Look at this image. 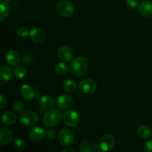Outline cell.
<instances>
[{
  "label": "cell",
  "mask_w": 152,
  "mask_h": 152,
  "mask_svg": "<svg viewBox=\"0 0 152 152\" xmlns=\"http://www.w3.org/2000/svg\"><path fill=\"white\" fill-rule=\"evenodd\" d=\"M88 67V62L87 59L83 56H79L71 61L70 70L74 76L82 77L87 73Z\"/></svg>",
  "instance_id": "1"
},
{
  "label": "cell",
  "mask_w": 152,
  "mask_h": 152,
  "mask_svg": "<svg viewBox=\"0 0 152 152\" xmlns=\"http://www.w3.org/2000/svg\"><path fill=\"white\" fill-rule=\"evenodd\" d=\"M62 118V113L56 108H50L43 117V123L47 127H54L60 123Z\"/></svg>",
  "instance_id": "2"
},
{
  "label": "cell",
  "mask_w": 152,
  "mask_h": 152,
  "mask_svg": "<svg viewBox=\"0 0 152 152\" xmlns=\"http://www.w3.org/2000/svg\"><path fill=\"white\" fill-rule=\"evenodd\" d=\"M56 10L61 16L65 18L71 17L74 13V5L68 0H62L59 1L56 6Z\"/></svg>",
  "instance_id": "3"
},
{
  "label": "cell",
  "mask_w": 152,
  "mask_h": 152,
  "mask_svg": "<svg viewBox=\"0 0 152 152\" xmlns=\"http://www.w3.org/2000/svg\"><path fill=\"white\" fill-rule=\"evenodd\" d=\"M62 120L67 126L74 128L80 124V117L78 113L74 110H68L62 115Z\"/></svg>",
  "instance_id": "4"
},
{
  "label": "cell",
  "mask_w": 152,
  "mask_h": 152,
  "mask_svg": "<svg viewBox=\"0 0 152 152\" xmlns=\"http://www.w3.org/2000/svg\"><path fill=\"white\" fill-rule=\"evenodd\" d=\"M19 121L27 127H33L38 123L39 117L34 111H27L21 113V115L19 116Z\"/></svg>",
  "instance_id": "5"
},
{
  "label": "cell",
  "mask_w": 152,
  "mask_h": 152,
  "mask_svg": "<svg viewBox=\"0 0 152 152\" xmlns=\"http://www.w3.org/2000/svg\"><path fill=\"white\" fill-rule=\"evenodd\" d=\"M78 88L83 94H91L96 90V83L91 79L86 78L80 82Z\"/></svg>",
  "instance_id": "6"
},
{
  "label": "cell",
  "mask_w": 152,
  "mask_h": 152,
  "mask_svg": "<svg viewBox=\"0 0 152 152\" xmlns=\"http://www.w3.org/2000/svg\"><path fill=\"white\" fill-rule=\"evenodd\" d=\"M58 140L63 146H70L74 141V134L68 129H62L58 134Z\"/></svg>",
  "instance_id": "7"
},
{
  "label": "cell",
  "mask_w": 152,
  "mask_h": 152,
  "mask_svg": "<svg viewBox=\"0 0 152 152\" xmlns=\"http://www.w3.org/2000/svg\"><path fill=\"white\" fill-rule=\"evenodd\" d=\"M116 143L115 138L111 134H104L99 140V148L103 151H109L113 149Z\"/></svg>",
  "instance_id": "8"
},
{
  "label": "cell",
  "mask_w": 152,
  "mask_h": 152,
  "mask_svg": "<svg viewBox=\"0 0 152 152\" xmlns=\"http://www.w3.org/2000/svg\"><path fill=\"white\" fill-rule=\"evenodd\" d=\"M74 104V98L68 94H62L56 99V105L61 110H67Z\"/></svg>",
  "instance_id": "9"
},
{
  "label": "cell",
  "mask_w": 152,
  "mask_h": 152,
  "mask_svg": "<svg viewBox=\"0 0 152 152\" xmlns=\"http://www.w3.org/2000/svg\"><path fill=\"white\" fill-rule=\"evenodd\" d=\"M57 55L59 59L62 62H71V59H72L74 53H73V50L69 46L62 45L58 49Z\"/></svg>",
  "instance_id": "10"
},
{
  "label": "cell",
  "mask_w": 152,
  "mask_h": 152,
  "mask_svg": "<svg viewBox=\"0 0 152 152\" xmlns=\"http://www.w3.org/2000/svg\"><path fill=\"white\" fill-rule=\"evenodd\" d=\"M80 151L81 152H99L100 148L93 140H86L81 142L80 145Z\"/></svg>",
  "instance_id": "11"
},
{
  "label": "cell",
  "mask_w": 152,
  "mask_h": 152,
  "mask_svg": "<svg viewBox=\"0 0 152 152\" xmlns=\"http://www.w3.org/2000/svg\"><path fill=\"white\" fill-rule=\"evenodd\" d=\"M21 56L16 50H10L5 54V61L10 66H16L20 62Z\"/></svg>",
  "instance_id": "12"
},
{
  "label": "cell",
  "mask_w": 152,
  "mask_h": 152,
  "mask_svg": "<svg viewBox=\"0 0 152 152\" xmlns=\"http://www.w3.org/2000/svg\"><path fill=\"white\" fill-rule=\"evenodd\" d=\"M30 138L34 142H39L46 137V132L42 127H34L29 132Z\"/></svg>",
  "instance_id": "13"
},
{
  "label": "cell",
  "mask_w": 152,
  "mask_h": 152,
  "mask_svg": "<svg viewBox=\"0 0 152 152\" xmlns=\"http://www.w3.org/2000/svg\"><path fill=\"white\" fill-rule=\"evenodd\" d=\"M12 75H13V72L12 69L8 66L6 65H2L0 68V84L1 86L8 83L11 79Z\"/></svg>",
  "instance_id": "14"
},
{
  "label": "cell",
  "mask_w": 152,
  "mask_h": 152,
  "mask_svg": "<svg viewBox=\"0 0 152 152\" xmlns=\"http://www.w3.org/2000/svg\"><path fill=\"white\" fill-rule=\"evenodd\" d=\"M13 138V133L8 128L1 126L0 129V144L7 145L10 143Z\"/></svg>",
  "instance_id": "15"
},
{
  "label": "cell",
  "mask_w": 152,
  "mask_h": 152,
  "mask_svg": "<svg viewBox=\"0 0 152 152\" xmlns=\"http://www.w3.org/2000/svg\"><path fill=\"white\" fill-rule=\"evenodd\" d=\"M31 39L36 43H41L45 39V34L39 28H34L30 31Z\"/></svg>",
  "instance_id": "16"
},
{
  "label": "cell",
  "mask_w": 152,
  "mask_h": 152,
  "mask_svg": "<svg viewBox=\"0 0 152 152\" xmlns=\"http://www.w3.org/2000/svg\"><path fill=\"white\" fill-rule=\"evenodd\" d=\"M16 120H17V116H16V113L12 111H4L1 114V122L3 123V124L7 125V126L14 124Z\"/></svg>",
  "instance_id": "17"
},
{
  "label": "cell",
  "mask_w": 152,
  "mask_h": 152,
  "mask_svg": "<svg viewBox=\"0 0 152 152\" xmlns=\"http://www.w3.org/2000/svg\"><path fill=\"white\" fill-rule=\"evenodd\" d=\"M139 12L144 17H150L152 16V3L148 1H144L139 5Z\"/></svg>",
  "instance_id": "18"
},
{
  "label": "cell",
  "mask_w": 152,
  "mask_h": 152,
  "mask_svg": "<svg viewBox=\"0 0 152 152\" xmlns=\"http://www.w3.org/2000/svg\"><path fill=\"white\" fill-rule=\"evenodd\" d=\"M21 94L26 100H32L35 97V93L28 85L25 84L21 88Z\"/></svg>",
  "instance_id": "19"
},
{
  "label": "cell",
  "mask_w": 152,
  "mask_h": 152,
  "mask_svg": "<svg viewBox=\"0 0 152 152\" xmlns=\"http://www.w3.org/2000/svg\"><path fill=\"white\" fill-rule=\"evenodd\" d=\"M40 105L45 109H50L54 105V99L51 96L44 95L40 99Z\"/></svg>",
  "instance_id": "20"
},
{
  "label": "cell",
  "mask_w": 152,
  "mask_h": 152,
  "mask_svg": "<svg viewBox=\"0 0 152 152\" xmlns=\"http://www.w3.org/2000/svg\"><path fill=\"white\" fill-rule=\"evenodd\" d=\"M63 88L68 93H74L77 89V83L73 80L68 79L63 83Z\"/></svg>",
  "instance_id": "21"
},
{
  "label": "cell",
  "mask_w": 152,
  "mask_h": 152,
  "mask_svg": "<svg viewBox=\"0 0 152 152\" xmlns=\"http://www.w3.org/2000/svg\"><path fill=\"white\" fill-rule=\"evenodd\" d=\"M137 134L140 137L142 138V139L146 140L148 137H150L151 134V132L148 126L143 125V126H140L138 128Z\"/></svg>",
  "instance_id": "22"
},
{
  "label": "cell",
  "mask_w": 152,
  "mask_h": 152,
  "mask_svg": "<svg viewBox=\"0 0 152 152\" xmlns=\"http://www.w3.org/2000/svg\"><path fill=\"white\" fill-rule=\"evenodd\" d=\"M65 63H66V62H59V63H57L56 65H55L54 71L56 74L62 76V75H65V74L68 72V67Z\"/></svg>",
  "instance_id": "23"
},
{
  "label": "cell",
  "mask_w": 152,
  "mask_h": 152,
  "mask_svg": "<svg viewBox=\"0 0 152 152\" xmlns=\"http://www.w3.org/2000/svg\"><path fill=\"white\" fill-rule=\"evenodd\" d=\"M9 14V7L7 4L1 1L0 4V21L2 22Z\"/></svg>",
  "instance_id": "24"
},
{
  "label": "cell",
  "mask_w": 152,
  "mask_h": 152,
  "mask_svg": "<svg viewBox=\"0 0 152 152\" xmlns=\"http://www.w3.org/2000/svg\"><path fill=\"white\" fill-rule=\"evenodd\" d=\"M13 76H14L16 79H22L24 78V77H26L27 75L26 69L22 66L16 67V68L13 70Z\"/></svg>",
  "instance_id": "25"
},
{
  "label": "cell",
  "mask_w": 152,
  "mask_h": 152,
  "mask_svg": "<svg viewBox=\"0 0 152 152\" xmlns=\"http://www.w3.org/2000/svg\"><path fill=\"white\" fill-rule=\"evenodd\" d=\"M13 147L17 150L24 149V148H25V145H26V142H25V140L19 137L16 138V139L13 140Z\"/></svg>",
  "instance_id": "26"
},
{
  "label": "cell",
  "mask_w": 152,
  "mask_h": 152,
  "mask_svg": "<svg viewBox=\"0 0 152 152\" xmlns=\"http://www.w3.org/2000/svg\"><path fill=\"white\" fill-rule=\"evenodd\" d=\"M13 110H14L16 113L24 112V109H25L24 104L22 103V101H20V100L15 101V102H13Z\"/></svg>",
  "instance_id": "27"
},
{
  "label": "cell",
  "mask_w": 152,
  "mask_h": 152,
  "mask_svg": "<svg viewBox=\"0 0 152 152\" xmlns=\"http://www.w3.org/2000/svg\"><path fill=\"white\" fill-rule=\"evenodd\" d=\"M16 34L20 38H26L30 34V31L25 27H20L16 31Z\"/></svg>",
  "instance_id": "28"
},
{
  "label": "cell",
  "mask_w": 152,
  "mask_h": 152,
  "mask_svg": "<svg viewBox=\"0 0 152 152\" xmlns=\"http://www.w3.org/2000/svg\"><path fill=\"white\" fill-rule=\"evenodd\" d=\"M126 4L128 7L131 9H135L140 5L138 0H127Z\"/></svg>",
  "instance_id": "29"
},
{
  "label": "cell",
  "mask_w": 152,
  "mask_h": 152,
  "mask_svg": "<svg viewBox=\"0 0 152 152\" xmlns=\"http://www.w3.org/2000/svg\"><path fill=\"white\" fill-rule=\"evenodd\" d=\"M56 137V131L53 130V129H48V130L46 132V137L48 138L50 140L55 139Z\"/></svg>",
  "instance_id": "30"
},
{
  "label": "cell",
  "mask_w": 152,
  "mask_h": 152,
  "mask_svg": "<svg viewBox=\"0 0 152 152\" xmlns=\"http://www.w3.org/2000/svg\"><path fill=\"white\" fill-rule=\"evenodd\" d=\"M144 151L146 152H152V139L146 141L144 145Z\"/></svg>",
  "instance_id": "31"
},
{
  "label": "cell",
  "mask_w": 152,
  "mask_h": 152,
  "mask_svg": "<svg viewBox=\"0 0 152 152\" xmlns=\"http://www.w3.org/2000/svg\"><path fill=\"white\" fill-rule=\"evenodd\" d=\"M7 105V99L3 94L0 95V108H4Z\"/></svg>",
  "instance_id": "32"
},
{
  "label": "cell",
  "mask_w": 152,
  "mask_h": 152,
  "mask_svg": "<svg viewBox=\"0 0 152 152\" xmlns=\"http://www.w3.org/2000/svg\"><path fill=\"white\" fill-rule=\"evenodd\" d=\"M22 61L26 65H28L31 62V59L29 58V56H28V53H25V54L23 55V56H22Z\"/></svg>",
  "instance_id": "33"
},
{
  "label": "cell",
  "mask_w": 152,
  "mask_h": 152,
  "mask_svg": "<svg viewBox=\"0 0 152 152\" xmlns=\"http://www.w3.org/2000/svg\"><path fill=\"white\" fill-rule=\"evenodd\" d=\"M75 152L76 150L75 148H73V147H71V146H68L67 148H65V149L63 150V152Z\"/></svg>",
  "instance_id": "34"
},
{
  "label": "cell",
  "mask_w": 152,
  "mask_h": 152,
  "mask_svg": "<svg viewBox=\"0 0 152 152\" xmlns=\"http://www.w3.org/2000/svg\"><path fill=\"white\" fill-rule=\"evenodd\" d=\"M2 2H4V3H5V4H8L10 2V0H4V1H2Z\"/></svg>",
  "instance_id": "35"
}]
</instances>
